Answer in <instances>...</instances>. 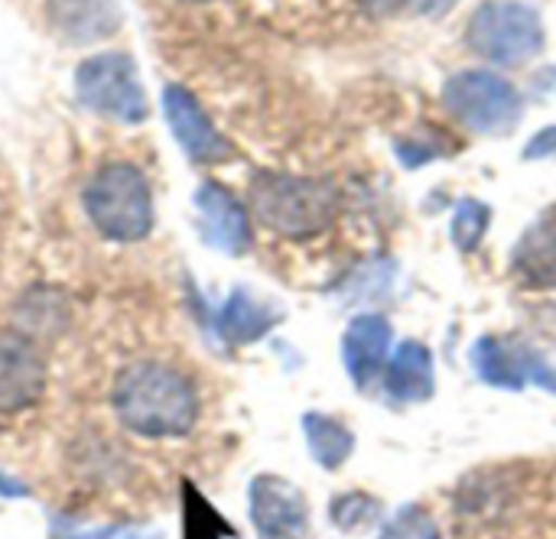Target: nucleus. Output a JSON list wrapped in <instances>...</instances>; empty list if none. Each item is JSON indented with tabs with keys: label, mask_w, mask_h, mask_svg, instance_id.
Segmentation results:
<instances>
[{
	"label": "nucleus",
	"mask_w": 556,
	"mask_h": 539,
	"mask_svg": "<svg viewBox=\"0 0 556 539\" xmlns=\"http://www.w3.org/2000/svg\"><path fill=\"white\" fill-rule=\"evenodd\" d=\"M124 429L143 439H179L199 423V390L192 377L163 361L127 364L111 390Z\"/></svg>",
	"instance_id": "1"
},
{
	"label": "nucleus",
	"mask_w": 556,
	"mask_h": 539,
	"mask_svg": "<svg viewBox=\"0 0 556 539\" xmlns=\"http://www.w3.org/2000/svg\"><path fill=\"white\" fill-rule=\"evenodd\" d=\"M248 202L264 228L290 241L323 234L339 215V189L329 179L257 172Z\"/></svg>",
	"instance_id": "2"
},
{
	"label": "nucleus",
	"mask_w": 556,
	"mask_h": 539,
	"mask_svg": "<svg viewBox=\"0 0 556 539\" xmlns=\"http://www.w3.org/2000/svg\"><path fill=\"white\" fill-rule=\"evenodd\" d=\"M94 231L117 244H137L153 231V192L147 176L130 163L101 166L81 192Z\"/></svg>",
	"instance_id": "3"
},
{
	"label": "nucleus",
	"mask_w": 556,
	"mask_h": 539,
	"mask_svg": "<svg viewBox=\"0 0 556 539\" xmlns=\"http://www.w3.org/2000/svg\"><path fill=\"white\" fill-rule=\"evenodd\" d=\"M544 20L525 0H485L466 26V46L498 68L528 65L544 52Z\"/></svg>",
	"instance_id": "4"
},
{
	"label": "nucleus",
	"mask_w": 556,
	"mask_h": 539,
	"mask_svg": "<svg viewBox=\"0 0 556 539\" xmlns=\"http://www.w3.org/2000/svg\"><path fill=\"white\" fill-rule=\"evenodd\" d=\"M446 111L479 137H508L525 117L521 91L495 72L466 68L443 81Z\"/></svg>",
	"instance_id": "5"
},
{
	"label": "nucleus",
	"mask_w": 556,
	"mask_h": 539,
	"mask_svg": "<svg viewBox=\"0 0 556 539\" xmlns=\"http://www.w3.org/2000/svg\"><path fill=\"white\" fill-rule=\"evenodd\" d=\"M75 98L81 107L121 124H140L150 114L137 62L127 52L88 55L75 68Z\"/></svg>",
	"instance_id": "6"
},
{
	"label": "nucleus",
	"mask_w": 556,
	"mask_h": 539,
	"mask_svg": "<svg viewBox=\"0 0 556 539\" xmlns=\"http://www.w3.org/2000/svg\"><path fill=\"white\" fill-rule=\"evenodd\" d=\"M469 364L476 371V377L495 390H525L528 384L544 387L556 394V371L547 368V361H541L534 351L502 342L498 335H482L472 342L469 348Z\"/></svg>",
	"instance_id": "7"
},
{
	"label": "nucleus",
	"mask_w": 556,
	"mask_h": 539,
	"mask_svg": "<svg viewBox=\"0 0 556 539\" xmlns=\"http://www.w3.org/2000/svg\"><path fill=\"white\" fill-rule=\"evenodd\" d=\"M248 514L257 539H306L309 504L303 491L280 475H257L248 488Z\"/></svg>",
	"instance_id": "8"
},
{
	"label": "nucleus",
	"mask_w": 556,
	"mask_h": 539,
	"mask_svg": "<svg viewBox=\"0 0 556 539\" xmlns=\"http://www.w3.org/2000/svg\"><path fill=\"white\" fill-rule=\"evenodd\" d=\"M49 368L39 345L23 332H0V416L36 407L46 394Z\"/></svg>",
	"instance_id": "9"
},
{
	"label": "nucleus",
	"mask_w": 556,
	"mask_h": 539,
	"mask_svg": "<svg viewBox=\"0 0 556 539\" xmlns=\"http://www.w3.org/2000/svg\"><path fill=\"white\" fill-rule=\"evenodd\" d=\"M163 114H166L173 140L182 146V153L192 163L212 166V163H225L235 156L231 140L225 133H218V127L208 120V114L202 111L199 98L189 88L166 85L163 88Z\"/></svg>",
	"instance_id": "10"
},
{
	"label": "nucleus",
	"mask_w": 556,
	"mask_h": 539,
	"mask_svg": "<svg viewBox=\"0 0 556 539\" xmlns=\"http://www.w3.org/2000/svg\"><path fill=\"white\" fill-rule=\"evenodd\" d=\"M192 205H195L202 241L208 247H215L228 257H241L251 247V218L235 192H228L218 182H202L195 189Z\"/></svg>",
	"instance_id": "11"
},
{
	"label": "nucleus",
	"mask_w": 556,
	"mask_h": 539,
	"mask_svg": "<svg viewBox=\"0 0 556 539\" xmlns=\"http://www.w3.org/2000/svg\"><path fill=\"white\" fill-rule=\"evenodd\" d=\"M391 338L394 329L381 312H362L355 316L342 332V368L355 390L368 394L378 377H384V364L391 358Z\"/></svg>",
	"instance_id": "12"
},
{
	"label": "nucleus",
	"mask_w": 556,
	"mask_h": 539,
	"mask_svg": "<svg viewBox=\"0 0 556 539\" xmlns=\"http://www.w3.org/2000/svg\"><path fill=\"white\" fill-rule=\"evenodd\" d=\"M508 270L525 290H556V205L544 208L521 231Z\"/></svg>",
	"instance_id": "13"
},
{
	"label": "nucleus",
	"mask_w": 556,
	"mask_h": 539,
	"mask_svg": "<svg viewBox=\"0 0 556 539\" xmlns=\"http://www.w3.org/2000/svg\"><path fill=\"white\" fill-rule=\"evenodd\" d=\"M384 390L394 403H424L437 394V368H433V351L407 338L401 342L388 364H384Z\"/></svg>",
	"instance_id": "14"
},
{
	"label": "nucleus",
	"mask_w": 556,
	"mask_h": 539,
	"mask_svg": "<svg viewBox=\"0 0 556 539\" xmlns=\"http://www.w3.org/2000/svg\"><path fill=\"white\" fill-rule=\"evenodd\" d=\"M49 23L68 42H101L121 26V0H46Z\"/></svg>",
	"instance_id": "15"
},
{
	"label": "nucleus",
	"mask_w": 556,
	"mask_h": 539,
	"mask_svg": "<svg viewBox=\"0 0 556 539\" xmlns=\"http://www.w3.org/2000/svg\"><path fill=\"white\" fill-rule=\"evenodd\" d=\"M280 325V312H274L267 303H261L251 290L238 286L228 293V299L222 303L218 316H215V332L225 345L244 348L261 342L264 335H270Z\"/></svg>",
	"instance_id": "16"
},
{
	"label": "nucleus",
	"mask_w": 556,
	"mask_h": 539,
	"mask_svg": "<svg viewBox=\"0 0 556 539\" xmlns=\"http://www.w3.org/2000/svg\"><path fill=\"white\" fill-rule=\"evenodd\" d=\"M303 436H306L309 455L326 472H339L355 452V433L329 413H316V410L303 413Z\"/></svg>",
	"instance_id": "17"
},
{
	"label": "nucleus",
	"mask_w": 556,
	"mask_h": 539,
	"mask_svg": "<svg viewBox=\"0 0 556 539\" xmlns=\"http://www.w3.org/2000/svg\"><path fill=\"white\" fill-rule=\"evenodd\" d=\"M489 221H492V208L479 198H459L456 208H453V218H450V241L456 244L459 254H472L485 231H489Z\"/></svg>",
	"instance_id": "18"
},
{
	"label": "nucleus",
	"mask_w": 556,
	"mask_h": 539,
	"mask_svg": "<svg viewBox=\"0 0 556 539\" xmlns=\"http://www.w3.org/2000/svg\"><path fill=\"white\" fill-rule=\"evenodd\" d=\"M378 514H381V504L375 498L362 495V491H349V495L336 498L332 508H329V521L342 534H355L362 527H371L378 521Z\"/></svg>",
	"instance_id": "19"
},
{
	"label": "nucleus",
	"mask_w": 556,
	"mask_h": 539,
	"mask_svg": "<svg viewBox=\"0 0 556 539\" xmlns=\"http://www.w3.org/2000/svg\"><path fill=\"white\" fill-rule=\"evenodd\" d=\"M186 527L189 539H235V530L208 508V501L195 495L192 485H186Z\"/></svg>",
	"instance_id": "20"
},
{
	"label": "nucleus",
	"mask_w": 556,
	"mask_h": 539,
	"mask_svg": "<svg viewBox=\"0 0 556 539\" xmlns=\"http://www.w3.org/2000/svg\"><path fill=\"white\" fill-rule=\"evenodd\" d=\"M378 539H440V527L424 508L407 504L381 527Z\"/></svg>",
	"instance_id": "21"
},
{
	"label": "nucleus",
	"mask_w": 556,
	"mask_h": 539,
	"mask_svg": "<svg viewBox=\"0 0 556 539\" xmlns=\"http://www.w3.org/2000/svg\"><path fill=\"white\" fill-rule=\"evenodd\" d=\"M551 156H556V124L541 127L525 146V159H551Z\"/></svg>",
	"instance_id": "22"
},
{
	"label": "nucleus",
	"mask_w": 556,
	"mask_h": 539,
	"mask_svg": "<svg viewBox=\"0 0 556 539\" xmlns=\"http://www.w3.org/2000/svg\"><path fill=\"white\" fill-rule=\"evenodd\" d=\"M397 3H404L410 13H417V16H427V20H437V16H443V13H450L459 0H397Z\"/></svg>",
	"instance_id": "23"
},
{
	"label": "nucleus",
	"mask_w": 556,
	"mask_h": 539,
	"mask_svg": "<svg viewBox=\"0 0 556 539\" xmlns=\"http://www.w3.org/2000/svg\"><path fill=\"white\" fill-rule=\"evenodd\" d=\"M26 495H29V488L23 482H16V478L0 472V498H26Z\"/></svg>",
	"instance_id": "24"
},
{
	"label": "nucleus",
	"mask_w": 556,
	"mask_h": 539,
	"mask_svg": "<svg viewBox=\"0 0 556 539\" xmlns=\"http://www.w3.org/2000/svg\"><path fill=\"white\" fill-rule=\"evenodd\" d=\"M189 3H205V0H189Z\"/></svg>",
	"instance_id": "25"
}]
</instances>
